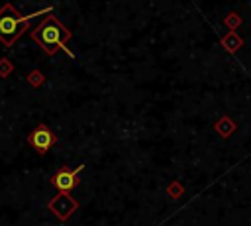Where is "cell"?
<instances>
[{"instance_id":"9c48e42d","label":"cell","mask_w":251,"mask_h":226,"mask_svg":"<svg viewBox=\"0 0 251 226\" xmlns=\"http://www.w3.org/2000/svg\"><path fill=\"white\" fill-rule=\"evenodd\" d=\"M12 71H14L12 61H10V59H6V57H2V59H0V77H2V79H6V77H10V75H12Z\"/></svg>"},{"instance_id":"6da1fadb","label":"cell","mask_w":251,"mask_h":226,"mask_svg":"<svg viewBox=\"0 0 251 226\" xmlns=\"http://www.w3.org/2000/svg\"><path fill=\"white\" fill-rule=\"evenodd\" d=\"M31 37L43 47V51H45L49 57H53V55L57 53V49H63L69 57L75 59V53H73L71 49H67V45H65L73 35H71V31H69L55 16L47 14V16L39 22V26L31 31Z\"/></svg>"},{"instance_id":"30bf717a","label":"cell","mask_w":251,"mask_h":226,"mask_svg":"<svg viewBox=\"0 0 251 226\" xmlns=\"http://www.w3.org/2000/svg\"><path fill=\"white\" fill-rule=\"evenodd\" d=\"M169 195H171L173 198H178V197L182 195V187H180L178 183H173V185L169 187Z\"/></svg>"},{"instance_id":"52a82bcc","label":"cell","mask_w":251,"mask_h":226,"mask_svg":"<svg viewBox=\"0 0 251 226\" xmlns=\"http://www.w3.org/2000/svg\"><path fill=\"white\" fill-rule=\"evenodd\" d=\"M233 128H235V126H233V122H231L229 118H226V116H224V118H222V120L216 124L218 134H220V136H224V138H227V136L233 132Z\"/></svg>"},{"instance_id":"5b68a950","label":"cell","mask_w":251,"mask_h":226,"mask_svg":"<svg viewBox=\"0 0 251 226\" xmlns=\"http://www.w3.org/2000/svg\"><path fill=\"white\" fill-rule=\"evenodd\" d=\"M49 208H51V212H53L57 218L67 220V218L78 208V202H76L69 193H59L57 197H53V198L49 200Z\"/></svg>"},{"instance_id":"7a4b0ae2","label":"cell","mask_w":251,"mask_h":226,"mask_svg":"<svg viewBox=\"0 0 251 226\" xmlns=\"http://www.w3.org/2000/svg\"><path fill=\"white\" fill-rule=\"evenodd\" d=\"M51 12V8L47 10H39L35 14H20L12 4H4L0 8V41L10 47L12 43H16V39L20 35H24V31L29 28V22L35 18V16H41V14H47Z\"/></svg>"},{"instance_id":"ba28073f","label":"cell","mask_w":251,"mask_h":226,"mask_svg":"<svg viewBox=\"0 0 251 226\" xmlns=\"http://www.w3.org/2000/svg\"><path fill=\"white\" fill-rule=\"evenodd\" d=\"M27 83H29L33 88H39V86L45 83V77H43V73H41V71H37V69H35V71H31V73L27 75Z\"/></svg>"},{"instance_id":"8fae6325","label":"cell","mask_w":251,"mask_h":226,"mask_svg":"<svg viewBox=\"0 0 251 226\" xmlns=\"http://www.w3.org/2000/svg\"><path fill=\"white\" fill-rule=\"evenodd\" d=\"M237 24H239V20H237V16H235V14H231V16H227V18H226V26L235 28Z\"/></svg>"},{"instance_id":"8992f818","label":"cell","mask_w":251,"mask_h":226,"mask_svg":"<svg viewBox=\"0 0 251 226\" xmlns=\"http://www.w3.org/2000/svg\"><path fill=\"white\" fill-rule=\"evenodd\" d=\"M222 45H224V47H226L229 53H233V51H235V49L241 45V37H239L237 33H233V31H231V33H227V35L222 39Z\"/></svg>"},{"instance_id":"3957f363","label":"cell","mask_w":251,"mask_h":226,"mask_svg":"<svg viewBox=\"0 0 251 226\" xmlns=\"http://www.w3.org/2000/svg\"><path fill=\"white\" fill-rule=\"evenodd\" d=\"M27 143L37 151V153H47L55 143H57V134L47 128L45 124H39L31 130V134L27 136Z\"/></svg>"},{"instance_id":"277c9868","label":"cell","mask_w":251,"mask_h":226,"mask_svg":"<svg viewBox=\"0 0 251 226\" xmlns=\"http://www.w3.org/2000/svg\"><path fill=\"white\" fill-rule=\"evenodd\" d=\"M84 169V163H80L78 167H75V169H67V167H61L59 171H55L53 173V177L49 179V183L57 189V191H61V193H67V191H73L75 187H76V183H78V175H80V171Z\"/></svg>"}]
</instances>
